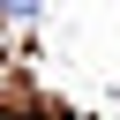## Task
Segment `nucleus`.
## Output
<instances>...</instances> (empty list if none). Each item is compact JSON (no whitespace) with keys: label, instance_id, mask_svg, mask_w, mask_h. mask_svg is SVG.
<instances>
[{"label":"nucleus","instance_id":"1","mask_svg":"<svg viewBox=\"0 0 120 120\" xmlns=\"http://www.w3.org/2000/svg\"><path fill=\"white\" fill-rule=\"evenodd\" d=\"M8 15H38V0H8Z\"/></svg>","mask_w":120,"mask_h":120}]
</instances>
